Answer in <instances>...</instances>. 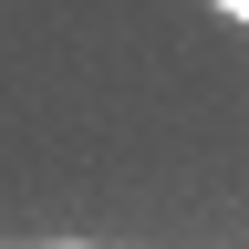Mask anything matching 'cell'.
<instances>
[{"mask_svg":"<svg viewBox=\"0 0 249 249\" xmlns=\"http://www.w3.org/2000/svg\"><path fill=\"white\" fill-rule=\"evenodd\" d=\"M208 11H218V21H239V31H249V0H208Z\"/></svg>","mask_w":249,"mask_h":249,"instance_id":"obj_1","label":"cell"}]
</instances>
